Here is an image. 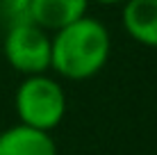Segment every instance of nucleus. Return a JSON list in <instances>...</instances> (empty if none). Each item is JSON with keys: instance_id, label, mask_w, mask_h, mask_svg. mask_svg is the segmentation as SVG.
Here are the masks:
<instances>
[{"instance_id": "f03ea898", "label": "nucleus", "mask_w": 157, "mask_h": 155, "mask_svg": "<svg viewBox=\"0 0 157 155\" xmlns=\"http://www.w3.org/2000/svg\"><path fill=\"white\" fill-rule=\"evenodd\" d=\"M14 107L21 123L50 132L64 121L66 114V94L57 80L46 73L25 76L14 96Z\"/></svg>"}, {"instance_id": "423d86ee", "label": "nucleus", "mask_w": 157, "mask_h": 155, "mask_svg": "<svg viewBox=\"0 0 157 155\" xmlns=\"http://www.w3.org/2000/svg\"><path fill=\"white\" fill-rule=\"evenodd\" d=\"M121 23L137 44L157 48V0H125Z\"/></svg>"}, {"instance_id": "0eeeda50", "label": "nucleus", "mask_w": 157, "mask_h": 155, "mask_svg": "<svg viewBox=\"0 0 157 155\" xmlns=\"http://www.w3.org/2000/svg\"><path fill=\"white\" fill-rule=\"evenodd\" d=\"M30 2L32 0H0V18L5 25H18L30 21Z\"/></svg>"}, {"instance_id": "f257e3e1", "label": "nucleus", "mask_w": 157, "mask_h": 155, "mask_svg": "<svg viewBox=\"0 0 157 155\" xmlns=\"http://www.w3.org/2000/svg\"><path fill=\"white\" fill-rule=\"evenodd\" d=\"M112 52L109 30L82 16L50 37V68L68 80H86L102 71Z\"/></svg>"}, {"instance_id": "39448f33", "label": "nucleus", "mask_w": 157, "mask_h": 155, "mask_svg": "<svg viewBox=\"0 0 157 155\" xmlns=\"http://www.w3.org/2000/svg\"><path fill=\"white\" fill-rule=\"evenodd\" d=\"M0 155H57V144L50 132L18 123L0 132Z\"/></svg>"}, {"instance_id": "7ed1b4c3", "label": "nucleus", "mask_w": 157, "mask_h": 155, "mask_svg": "<svg viewBox=\"0 0 157 155\" xmlns=\"http://www.w3.org/2000/svg\"><path fill=\"white\" fill-rule=\"evenodd\" d=\"M5 60L23 76H39L50 68V37L32 21L9 25L2 39Z\"/></svg>"}, {"instance_id": "20e7f679", "label": "nucleus", "mask_w": 157, "mask_h": 155, "mask_svg": "<svg viewBox=\"0 0 157 155\" xmlns=\"http://www.w3.org/2000/svg\"><path fill=\"white\" fill-rule=\"evenodd\" d=\"M89 0H32L30 21L46 32H57L86 16Z\"/></svg>"}, {"instance_id": "6e6552de", "label": "nucleus", "mask_w": 157, "mask_h": 155, "mask_svg": "<svg viewBox=\"0 0 157 155\" xmlns=\"http://www.w3.org/2000/svg\"><path fill=\"white\" fill-rule=\"evenodd\" d=\"M96 2H100V5H121V2H125V0H96Z\"/></svg>"}]
</instances>
